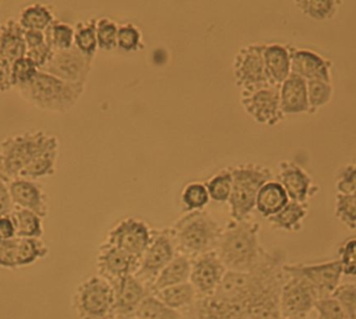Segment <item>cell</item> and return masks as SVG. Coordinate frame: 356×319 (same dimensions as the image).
Masks as SVG:
<instances>
[{"mask_svg": "<svg viewBox=\"0 0 356 319\" xmlns=\"http://www.w3.org/2000/svg\"><path fill=\"white\" fill-rule=\"evenodd\" d=\"M216 251L229 272H252L266 251L259 241V224L248 219L232 220L223 228Z\"/></svg>", "mask_w": 356, "mask_h": 319, "instance_id": "6da1fadb", "label": "cell"}, {"mask_svg": "<svg viewBox=\"0 0 356 319\" xmlns=\"http://www.w3.org/2000/svg\"><path fill=\"white\" fill-rule=\"evenodd\" d=\"M177 254L191 260L217 251L223 228L203 210L186 212L170 228Z\"/></svg>", "mask_w": 356, "mask_h": 319, "instance_id": "7a4b0ae2", "label": "cell"}, {"mask_svg": "<svg viewBox=\"0 0 356 319\" xmlns=\"http://www.w3.org/2000/svg\"><path fill=\"white\" fill-rule=\"evenodd\" d=\"M86 85L62 81L43 71H38L29 83L16 88L27 102L47 112H68L85 92Z\"/></svg>", "mask_w": 356, "mask_h": 319, "instance_id": "3957f363", "label": "cell"}, {"mask_svg": "<svg viewBox=\"0 0 356 319\" xmlns=\"http://www.w3.org/2000/svg\"><path fill=\"white\" fill-rule=\"evenodd\" d=\"M232 188L228 203L230 216L234 221L248 219L257 205L259 190L266 182L273 180L269 168L257 164H246L229 168Z\"/></svg>", "mask_w": 356, "mask_h": 319, "instance_id": "277c9868", "label": "cell"}, {"mask_svg": "<svg viewBox=\"0 0 356 319\" xmlns=\"http://www.w3.org/2000/svg\"><path fill=\"white\" fill-rule=\"evenodd\" d=\"M58 138L42 131L8 136L0 142V173L16 180L20 172Z\"/></svg>", "mask_w": 356, "mask_h": 319, "instance_id": "5b68a950", "label": "cell"}, {"mask_svg": "<svg viewBox=\"0 0 356 319\" xmlns=\"http://www.w3.org/2000/svg\"><path fill=\"white\" fill-rule=\"evenodd\" d=\"M73 306L81 319H116V301L112 284L93 276L77 287Z\"/></svg>", "mask_w": 356, "mask_h": 319, "instance_id": "8992f818", "label": "cell"}, {"mask_svg": "<svg viewBox=\"0 0 356 319\" xmlns=\"http://www.w3.org/2000/svg\"><path fill=\"white\" fill-rule=\"evenodd\" d=\"M280 86L271 84L243 89L241 104L257 123L273 127L284 117L280 109Z\"/></svg>", "mask_w": 356, "mask_h": 319, "instance_id": "52a82bcc", "label": "cell"}, {"mask_svg": "<svg viewBox=\"0 0 356 319\" xmlns=\"http://www.w3.org/2000/svg\"><path fill=\"white\" fill-rule=\"evenodd\" d=\"M177 254L170 228L154 230L152 242L141 258L136 278L149 289L159 274L172 261Z\"/></svg>", "mask_w": 356, "mask_h": 319, "instance_id": "ba28073f", "label": "cell"}, {"mask_svg": "<svg viewBox=\"0 0 356 319\" xmlns=\"http://www.w3.org/2000/svg\"><path fill=\"white\" fill-rule=\"evenodd\" d=\"M286 277L303 279L313 286L319 299L334 295L340 286L343 270L340 261L324 262L319 264H284Z\"/></svg>", "mask_w": 356, "mask_h": 319, "instance_id": "9c48e42d", "label": "cell"}, {"mask_svg": "<svg viewBox=\"0 0 356 319\" xmlns=\"http://www.w3.org/2000/svg\"><path fill=\"white\" fill-rule=\"evenodd\" d=\"M93 59L83 54L75 45L70 49L54 50L51 58L40 71L67 83L86 85L91 72Z\"/></svg>", "mask_w": 356, "mask_h": 319, "instance_id": "30bf717a", "label": "cell"}, {"mask_svg": "<svg viewBox=\"0 0 356 319\" xmlns=\"http://www.w3.org/2000/svg\"><path fill=\"white\" fill-rule=\"evenodd\" d=\"M265 46L266 44H250L238 50L234 56L232 64L234 81L242 90L271 84L264 60Z\"/></svg>", "mask_w": 356, "mask_h": 319, "instance_id": "8fae6325", "label": "cell"}, {"mask_svg": "<svg viewBox=\"0 0 356 319\" xmlns=\"http://www.w3.org/2000/svg\"><path fill=\"white\" fill-rule=\"evenodd\" d=\"M154 230L137 218H125L108 233L106 243L141 260L152 242Z\"/></svg>", "mask_w": 356, "mask_h": 319, "instance_id": "7c38bea8", "label": "cell"}, {"mask_svg": "<svg viewBox=\"0 0 356 319\" xmlns=\"http://www.w3.org/2000/svg\"><path fill=\"white\" fill-rule=\"evenodd\" d=\"M318 299L309 282L297 277H286L280 295L282 318H307L315 309Z\"/></svg>", "mask_w": 356, "mask_h": 319, "instance_id": "4fadbf2b", "label": "cell"}, {"mask_svg": "<svg viewBox=\"0 0 356 319\" xmlns=\"http://www.w3.org/2000/svg\"><path fill=\"white\" fill-rule=\"evenodd\" d=\"M227 268L217 251L204 254L192 260L190 283L198 297H211L221 284Z\"/></svg>", "mask_w": 356, "mask_h": 319, "instance_id": "5bb4252c", "label": "cell"}, {"mask_svg": "<svg viewBox=\"0 0 356 319\" xmlns=\"http://www.w3.org/2000/svg\"><path fill=\"white\" fill-rule=\"evenodd\" d=\"M141 260L108 243H102L97 257L99 276L108 282H117L129 276H135Z\"/></svg>", "mask_w": 356, "mask_h": 319, "instance_id": "9a60e30c", "label": "cell"}, {"mask_svg": "<svg viewBox=\"0 0 356 319\" xmlns=\"http://www.w3.org/2000/svg\"><path fill=\"white\" fill-rule=\"evenodd\" d=\"M46 253L47 249L38 238L0 239V265L4 267L27 265Z\"/></svg>", "mask_w": 356, "mask_h": 319, "instance_id": "2e32d148", "label": "cell"}, {"mask_svg": "<svg viewBox=\"0 0 356 319\" xmlns=\"http://www.w3.org/2000/svg\"><path fill=\"white\" fill-rule=\"evenodd\" d=\"M112 286L115 291L117 319L134 318L142 302L152 295L149 289L136 276L112 283Z\"/></svg>", "mask_w": 356, "mask_h": 319, "instance_id": "e0dca14e", "label": "cell"}, {"mask_svg": "<svg viewBox=\"0 0 356 319\" xmlns=\"http://www.w3.org/2000/svg\"><path fill=\"white\" fill-rule=\"evenodd\" d=\"M8 188L15 208L29 210L41 218L46 216L48 199L41 185L35 180L16 178L10 180Z\"/></svg>", "mask_w": 356, "mask_h": 319, "instance_id": "ac0fdd59", "label": "cell"}, {"mask_svg": "<svg viewBox=\"0 0 356 319\" xmlns=\"http://www.w3.org/2000/svg\"><path fill=\"white\" fill-rule=\"evenodd\" d=\"M330 62L311 50L291 49V73L305 81L330 83Z\"/></svg>", "mask_w": 356, "mask_h": 319, "instance_id": "d6986e66", "label": "cell"}, {"mask_svg": "<svg viewBox=\"0 0 356 319\" xmlns=\"http://www.w3.org/2000/svg\"><path fill=\"white\" fill-rule=\"evenodd\" d=\"M277 182L284 187L289 199L296 203H307L316 189L312 186L309 176L299 166L291 162L280 164Z\"/></svg>", "mask_w": 356, "mask_h": 319, "instance_id": "ffe728a7", "label": "cell"}, {"mask_svg": "<svg viewBox=\"0 0 356 319\" xmlns=\"http://www.w3.org/2000/svg\"><path fill=\"white\" fill-rule=\"evenodd\" d=\"M280 109L284 114H300L309 112L307 81L291 73L280 86Z\"/></svg>", "mask_w": 356, "mask_h": 319, "instance_id": "44dd1931", "label": "cell"}, {"mask_svg": "<svg viewBox=\"0 0 356 319\" xmlns=\"http://www.w3.org/2000/svg\"><path fill=\"white\" fill-rule=\"evenodd\" d=\"M24 29L18 21L10 18L0 26V58L14 64L26 56Z\"/></svg>", "mask_w": 356, "mask_h": 319, "instance_id": "7402d4cb", "label": "cell"}, {"mask_svg": "<svg viewBox=\"0 0 356 319\" xmlns=\"http://www.w3.org/2000/svg\"><path fill=\"white\" fill-rule=\"evenodd\" d=\"M264 60L272 85L282 86L291 75V49L280 44H266Z\"/></svg>", "mask_w": 356, "mask_h": 319, "instance_id": "603a6c76", "label": "cell"}, {"mask_svg": "<svg viewBox=\"0 0 356 319\" xmlns=\"http://www.w3.org/2000/svg\"><path fill=\"white\" fill-rule=\"evenodd\" d=\"M191 270H192V260L186 256L177 254L172 261L156 277L150 286V293L154 295L158 291L168 287L190 282Z\"/></svg>", "mask_w": 356, "mask_h": 319, "instance_id": "cb8c5ba5", "label": "cell"}, {"mask_svg": "<svg viewBox=\"0 0 356 319\" xmlns=\"http://www.w3.org/2000/svg\"><path fill=\"white\" fill-rule=\"evenodd\" d=\"M289 201L290 199L284 187L272 180L261 187L257 194L255 208L264 217L269 218L282 211Z\"/></svg>", "mask_w": 356, "mask_h": 319, "instance_id": "d4e9b609", "label": "cell"}, {"mask_svg": "<svg viewBox=\"0 0 356 319\" xmlns=\"http://www.w3.org/2000/svg\"><path fill=\"white\" fill-rule=\"evenodd\" d=\"M158 299L177 311L192 310L196 304L198 295L190 282L168 287L154 293Z\"/></svg>", "mask_w": 356, "mask_h": 319, "instance_id": "484cf974", "label": "cell"}, {"mask_svg": "<svg viewBox=\"0 0 356 319\" xmlns=\"http://www.w3.org/2000/svg\"><path fill=\"white\" fill-rule=\"evenodd\" d=\"M307 203H301L290 201L282 211L268 218V220L278 230L298 232L302 228L303 220L307 217Z\"/></svg>", "mask_w": 356, "mask_h": 319, "instance_id": "4316f807", "label": "cell"}, {"mask_svg": "<svg viewBox=\"0 0 356 319\" xmlns=\"http://www.w3.org/2000/svg\"><path fill=\"white\" fill-rule=\"evenodd\" d=\"M58 156V140L46 148L19 174L18 178L35 180L44 176H54L56 172V159Z\"/></svg>", "mask_w": 356, "mask_h": 319, "instance_id": "83f0119b", "label": "cell"}, {"mask_svg": "<svg viewBox=\"0 0 356 319\" xmlns=\"http://www.w3.org/2000/svg\"><path fill=\"white\" fill-rule=\"evenodd\" d=\"M54 20V14L48 6L33 3L21 10L18 22L24 31H45Z\"/></svg>", "mask_w": 356, "mask_h": 319, "instance_id": "f1b7e54d", "label": "cell"}, {"mask_svg": "<svg viewBox=\"0 0 356 319\" xmlns=\"http://www.w3.org/2000/svg\"><path fill=\"white\" fill-rule=\"evenodd\" d=\"M10 216L14 222L16 237L39 238L43 234L41 217L33 212L15 208Z\"/></svg>", "mask_w": 356, "mask_h": 319, "instance_id": "f546056e", "label": "cell"}, {"mask_svg": "<svg viewBox=\"0 0 356 319\" xmlns=\"http://www.w3.org/2000/svg\"><path fill=\"white\" fill-rule=\"evenodd\" d=\"M134 318L139 319H184L181 312L163 303L154 295H149L142 302Z\"/></svg>", "mask_w": 356, "mask_h": 319, "instance_id": "4dcf8cb0", "label": "cell"}, {"mask_svg": "<svg viewBox=\"0 0 356 319\" xmlns=\"http://www.w3.org/2000/svg\"><path fill=\"white\" fill-rule=\"evenodd\" d=\"M96 22L97 19H90L88 22L77 23L74 27V45L90 58L95 56L98 48Z\"/></svg>", "mask_w": 356, "mask_h": 319, "instance_id": "1f68e13d", "label": "cell"}, {"mask_svg": "<svg viewBox=\"0 0 356 319\" xmlns=\"http://www.w3.org/2000/svg\"><path fill=\"white\" fill-rule=\"evenodd\" d=\"M46 42L54 50L70 49L74 46V27L54 20L44 31Z\"/></svg>", "mask_w": 356, "mask_h": 319, "instance_id": "d6a6232c", "label": "cell"}, {"mask_svg": "<svg viewBox=\"0 0 356 319\" xmlns=\"http://www.w3.org/2000/svg\"><path fill=\"white\" fill-rule=\"evenodd\" d=\"M195 319H238V316L213 297H198L194 306Z\"/></svg>", "mask_w": 356, "mask_h": 319, "instance_id": "836d02e7", "label": "cell"}, {"mask_svg": "<svg viewBox=\"0 0 356 319\" xmlns=\"http://www.w3.org/2000/svg\"><path fill=\"white\" fill-rule=\"evenodd\" d=\"M209 199L217 203H226L230 197L232 188V178L229 169L216 174L205 184Z\"/></svg>", "mask_w": 356, "mask_h": 319, "instance_id": "e575fe53", "label": "cell"}, {"mask_svg": "<svg viewBox=\"0 0 356 319\" xmlns=\"http://www.w3.org/2000/svg\"><path fill=\"white\" fill-rule=\"evenodd\" d=\"M142 33L133 23L119 25L117 48L124 52H137L144 49Z\"/></svg>", "mask_w": 356, "mask_h": 319, "instance_id": "d590c367", "label": "cell"}, {"mask_svg": "<svg viewBox=\"0 0 356 319\" xmlns=\"http://www.w3.org/2000/svg\"><path fill=\"white\" fill-rule=\"evenodd\" d=\"M209 199H209L207 187L201 182L188 184L181 194V203L186 212L204 209Z\"/></svg>", "mask_w": 356, "mask_h": 319, "instance_id": "8d00e7d4", "label": "cell"}, {"mask_svg": "<svg viewBox=\"0 0 356 319\" xmlns=\"http://www.w3.org/2000/svg\"><path fill=\"white\" fill-rule=\"evenodd\" d=\"M119 25L108 17L97 19L96 22V36H97L98 48L106 52L116 49L117 36Z\"/></svg>", "mask_w": 356, "mask_h": 319, "instance_id": "74e56055", "label": "cell"}, {"mask_svg": "<svg viewBox=\"0 0 356 319\" xmlns=\"http://www.w3.org/2000/svg\"><path fill=\"white\" fill-rule=\"evenodd\" d=\"M302 12L315 20H325L334 16L339 6V1L332 0H309V1H296Z\"/></svg>", "mask_w": 356, "mask_h": 319, "instance_id": "f35d334b", "label": "cell"}, {"mask_svg": "<svg viewBox=\"0 0 356 319\" xmlns=\"http://www.w3.org/2000/svg\"><path fill=\"white\" fill-rule=\"evenodd\" d=\"M336 215L349 228H356V194H341L337 196Z\"/></svg>", "mask_w": 356, "mask_h": 319, "instance_id": "ab89813d", "label": "cell"}, {"mask_svg": "<svg viewBox=\"0 0 356 319\" xmlns=\"http://www.w3.org/2000/svg\"><path fill=\"white\" fill-rule=\"evenodd\" d=\"M332 87L330 83L323 81H307V98H309V111L324 106L332 98Z\"/></svg>", "mask_w": 356, "mask_h": 319, "instance_id": "60d3db41", "label": "cell"}, {"mask_svg": "<svg viewBox=\"0 0 356 319\" xmlns=\"http://www.w3.org/2000/svg\"><path fill=\"white\" fill-rule=\"evenodd\" d=\"M39 69L29 58L20 59L12 65V85L18 88L31 81Z\"/></svg>", "mask_w": 356, "mask_h": 319, "instance_id": "b9f144b4", "label": "cell"}, {"mask_svg": "<svg viewBox=\"0 0 356 319\" xmlns=\"http://www.w3.org/2000/svg\"><path fill=\"white\" fill-rule=\"evenodd\" d=\"M315 309L319 313L320 319H347L342 303L334 295L318 299Z\"/></svg>", "mask_w": 356, "mask_h": 319, "instance_id": "7bdbcfd3", "label": "cell"}, {"mask_svg": "<svg viewBox=\"0 0 356 319\" xmlns=\"http://www.w3.org/2000/svg\"><path fill=\"white\" fill-rule=\"evenodd\" d=\"M338 253L343 274L356 277V238L345 241L339 249Z\"/></svg>", "mask_w": 356, "mask_h": 319, "instance_id": "ee69618b", "label": "cell"}, {"mask_svg": "<svg viewBox=\"0 0 356 319\" xmlns=\"http://www.w3.org/2000/svg\"><path fill=\"white\" fill-rule=\"evenodd\" d=\"M332 295L342 303L347 319H356V283L340 285Z\"/></svg>", "mask_w": 356, "mask_h": 319, "instance_id": "f6af8a7d", "label": "cell"}, {"mask_svg": "<svg viewBox=\"0 0 356 319\" xmlns=\"http://www.w3.org/2000/svg\"><path fill=\"white\" fill-rule=\"evenodd\" d=\"M52 54H54V49L51 46L45 42V43L41 44V45L37 46V47L31 48L27 49L26 58L29 60L33 61V64L37 66V68L41 69L47 64L49 59L51 58Z\"/></svg>", "mask_w": 356, "mask_h": 319, "instance_id": "bcb514c9", "label": "cell"}, {"mask_svg": "<svg viewBox=\"0 0 356 319\" xmlns=\"http://www.w3.org/2000/svg\"><path fill=\"white\" fill-rule=\"evenodd\" d=\"M337 189L341 194H356V164L349 166L342 172Z\"/></svg>", "mask_w": 356, "mask_h": 319, "instance_id": "7dc6e473", "label": "cell"}, {"mask_svg": "<svg viewBox=\"0 0 356 319\" xmlns=\"http://www.w3.org/2000/svg\"><path fill=\"white\" fill-rule=\"evenodd\" d=\"M10 182L8 178L0 173V218L10 215L15 209L8 188Z\"/></svg>", "mask_w": 356, "mask_h": 319, "instance_id": "c3c4849f", "label": "cell"}, {"mask_svg": "<svg viewBox=\"0 0 356 319\" xmlns=\"http://www.w3.org/2000/svg\"><path fill=\"white\" fill-rule=\"evenodd\" d=\"M12 85V64L0 58V92L8 91Z\"/></svg>", "mask_w": 356, "mask_h": 319, "instance_id": "681fc988", "label": "cell"}, {"mask_svg": "<svg viewBox=\"0 0 356 319\" xmlns=\"http://www.w3.org/2000/svg\"><path fill=\"white\" fill-rule=\"evenodd\" d=\"M16 237L14 222L10 215L0 218V239L8 240Z\"/></svg>", "mask_w": 356, "mask_h": 319, "instance_id": "f907efd6", "label": "cell"}, {"mask_svg": "<svg viewBox=\"0 0 356 319\" xmlns=\"http://www.w3.org/2000/svg\"><path fill=\"white\" fill-rule=\"evenodd\" d=\"M24 39L27 49L37 47L46 42L45 33L41 31H24Z\"/></svg>", "mask_w": 356, "mask_h": 319, "instance_id": "816d5d0a", "label": "cell"}, {"mask_svg": "<svg viewBox=\"0 0 356 319\" xmlns=\"http://www.w3.org/2000/svg\"><path fill=\"white\" fill-rule=\"evenodd\" d=\"M282 319H309V318H282Z\"/></svg>", "mask_w": 356, "mask_h": 319, "instance_id": "f5cc1de1", "label": "cell"}, {"mask_svg": "<svg viewBox=\"0 0 356 319\" xmlns=\"http://www.w3.org/2000/svg\"><path fill=\"white\" fill-rule=\"evenodd\" d=\"M238 319H247V318H245L244 316H240V318H238Z\"/></svg>", "mask_w": 356, "mask_h": 319, "instance_id": "db71d44e", "label": "cell"}, {"mask_svg": "<svg viewBox=\"0 0 356 319\" xmlns=\"http://www.w3.org/2000/svg\"><path fill=\"white\" fill-rule=\"evenodd\" d=\"M122 319H139V318H122Z\"/></svg>", "mask_w": 356, "mask_h": 319, "instance_id": "11a10c76", "label": "cell"}, {"mask_svg": "<svg viewBox=\"0 0 356 319\" xmlns=\"http://www.w3.org/2000/svg\"><path fill=\"white\" fill-rule=\"evenodd\" d=\"M0 26H1V25H0Z\"/></svg>", "mask_w": 356, "mask_h": 319, "instance_id": "9f6ffc18", "label": "cell"}, {"mask_svg": "<svg viewBox=\"0 0 356 319\" xmlns=\"http://www.w3.org/2000/svg\"><path fill=\"white\" fill-rule=\"evenodd\" d=\"M194 318H195V316H194Z\"/></svg>", "mask_w": 356, "mask_h": 319, "instance_id": "6f0895ef", "label": "cell"}, {"mask_svg": "<svg viewBox=\"0 0 356 319\" xmlns=\"http://www.w3.org/2000/svg\"><path fill=\"white\" fill-rule=\"evenodd\" d=\"M320 319V318H319Z\"/></svg>", "mask_w": 356, "mask_h": 319, "instance_id": "680465c9", "label": "cell"}]
</instances>
